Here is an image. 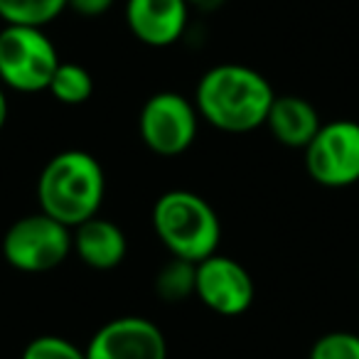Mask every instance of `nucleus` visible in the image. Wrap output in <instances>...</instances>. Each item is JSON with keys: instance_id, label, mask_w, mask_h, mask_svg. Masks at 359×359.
Instances as JSON below:
<instances>
[{"instance_id": "f257e3e1", "label": "nucleus", "mask_w": 359, "mask_h": 359, "mask_svg": "<svg viewBox=\"0 0 359 359\" xmlns=\"http://www.w3.org/2000/svg\"><path fill=\"white\" fill-rule=\"evenodd\" d=\"M276 94L269 79L244 65H219L205 72L195 91L200 118L224 133H249L266 126Z\"/></svg>"}, {"instance_id": "f03ea898", "label": "nucleus", "mask_w": 359, "mask_h": 359, "mask_svg": "<svg viewBox=\"0 0 359 359\" xmlns=\"http://www.w3.org/2000/svg\"><path fill=\"white\" fill-rule=\"evenodd\" d=\"M106 195L101 163L86 150H62L47 160L37 180L40 212L60 224L76 229L99 215Z\"/></svg>"}, {"instance_id": "7ed1b4c3", "label": "nucleus", "mask_w": 359, "mask_h": 359, "mask_svg": "<svg viewBox=\"0 0 359 359\" xmlns=\"http://www.w3.org/2000/svg\"><path fill=\"white\" fill-rule=\"evenodd\" d=\"M153 229L175 259L200 264L219 249V217L205 197L190 190H170L158 197Z\"/></svg>"}, {"instance_id": "20e7f679", "label": "nucleus", "mask_w": 359, "mask_h": 359, "mask_svg": "<svg viewBox=\"0 0 359 359\" xmlns=\"http://www.w3.org/2000/svg\"><path fill=\"white\" fill-rule=\"evenodd\" d=\"M60 62L45 27L6 25L0 30V84L8 89L22 94L47 91Z\"/></svg>"}, {"instance_id": "39448f33", "label": "nucleus", "mask_w": 359, "mask_h": 359, "mask_svg": "<svg viewBox=\"0 0 359 359\" xmlns=\"http://www.w3.org/2000/svg\"><path fill=\"white\" fill-rule=\"evenodd\" d=\"M72 254V229L47 217L27 215L11 224L3 236V256L22 273H45L65 264Z\"/></svg>"}, {"instance_id": "423d86ee", "label": "nucleus", "mask_w": 359, "mask_h": 359, "mask_svg": "<svg viewBox=\"0 0 359 359\" xmlns=\"http://www.w3.org/2000/svg\"><path fill=\"white\" fill-rule=\"evenodd\" d=\"M305 170L323 187H349L359 182V123H323L305 148Z\"/></svg>"}, {"instance_id": "0eeeda50", "label": "nucleus", "mask_w": 359, "mask_h": 359, "mask_svg": "<svg viewBox=\"0 0 359 359\" xmlns=\"http://www.w3.org/2000/svg\"><path fill=\"white\" fill-rule=\"evenodd\" d=\"M200 114L192 101L175 91H158L143 104L138 116V130L143 143L153 153L172 158L185 153L197 135Z\"/></svg>"}, {"instance_id": "6e6552de", "label": "nucleus", "mask_w": 359, "mask_h": 359, "mask_svg": "<svg viewBox=\"0 0 359 359\" xmlns=\"http://www.w3.org/2000/svg\"><path fill=\"white\" fill-rule=\"evenodd\" d=\"M84 354L86 359H168V342L153 320L126 315L101 325Z\"/></svg>"}, {"instance_id": "1a4fd4ad", "label": "nucleus", "mask_w": 359, "mask_h": 359, "mask_svg": "<svg viewBox=\"0 0 359 359\" xmlns=\"http://www.w3.org/2000/svg\"><path fill=\"white\" fill-rule=\"evenodd\" d=\"M195 295L210 310L234 318V315H241L251 308L256 285L249 271L239 261L222 254H212L210 259L197 264Z\"/></svg>"}, {"instance_id": "9d476101", "label": "nucleus", "mask_w": 359, "mask_h": 359, "mask_svg": "<svg viewBox=\"0 0 359 359\" xmlns=\"http://www.w3.org/2000/svg\"><path fill=\"white\" fill-rule=\"evenodd\" d=\"M187 0H126V22L148 47H170L185 35Z\"/></svg>"}, {"instance_id": "9b49d317", "label": "nucleus", "mask_w": 359, "mask_h": 359, "mask_svg": "<svg viewBox=\"0 0 359 359\" xmlns=\"http://www.w3.org/2000/svg\"><path fill=\"white\" fill-rule=\"evenodd\" d=\"M72 251H76V256L91 269L111 271L123 264L128 254V239L118 224L96 215L74 229Z\"/></svg>"}, {"instance_id": "f8f14e48", "label": "nucleus", "mask_w": 359, "mask_h": 359, "mask_svg": "<svg viewBox=\"0 0 359 359\" xmlns=\"http://www.w3.org/2000/svg\"><path fill=\"white\" fill-rule=\"evenodd\" d=\"M266 126H269L271 135L280 145L305 150L310 140L315 138V133L320 130L323 121H320L318 109L308 99L285 94L273 99L269 116H266Z\"/></svg>"}, {"instance_id": "ddd939ff", "label": "nucleus", "mask_w": 359, "mask_h": 359, "mask_svg": "<svg viewBox=\"0 0 359 359\" xmlns=\"http://www.w3.org/2000/svg\"><path fill=\"white\" fill-rule=\"evenodd\" d=\"M67 11V0H0V20L6 25L45 27Z\"/></svg>"}, {"instance_id": "4468645a", "label": "nucleus", "mask_w": 359, "mask_h": 359, "mask_svg": "<svg viewBox=\"0 0 359 359\" xmlns=\"http://www.w3.org/2000/svg\"><path fill=\"white\" fill-rule=\"evenodd\" d=\"M52 96L65 106H81L94 94V79L81 65L74 62H60L47 86Z\"/></svg>"}, {"instance_id": "2eb2a0df", "label": "nucleus", "mask_w": 359, "mask_h": 359, "mask_svg": "<svg viewBox=\"0 0 359 359\" xmlns=\"http://www.w3.org/2000/svg\"><path fill=\"white\" fill-rule=\"evenodd\" d=\"M195 276L197 264L185 259H170L155 276V293L165 303H180L195 295Z\"/></svg>"}, {"instance_id": "dca6fc26", "label": "nucleus", "mask_w": 359, "mask_h": 359, "mask_svg": "<svg viewBox=\"0 0 359 359\" xmlns=\"http://www.w3.org/2000/svg\"><path fill=\"white\" fill-rule=\"evenodd\" d=\"M20 359H86V354L84 349L76 347L67 337L42 334V337H35L27 342Z\"/></svg>"}, {"instance_id": "f3484780", "label": "nucleus", "mask_w": 359, "mask_h": 359, "mask_svg": "<svg viewBox=\"0 0 359 359\" xmlns=\"http://www.w3.org/2000/svg\"><path fill=\"white\" fill-rule=\"evenodd\" d=\"M308 359H359V334L327 332L318 337Z\"/></svg>"}, {"instance_id": "a211bd4d", "label": "nucleus", "mask_w": 359, "mask_h": 359, "mask_svg": "<svg viewBox=\"0 0 359 359\" xmlns=\"http://www.w3.org/2000/svg\"><path fill=\"white\" fill-rule=\"evenodd\" d=\"M116 0H67V8H72L74 13L86 18H96V15H104L114 8Z\"/></svg>"}, {"instance_id": "6ab92c4d", "label": "nucleus", "mask_w": 359, "mask_h": 359, "mask_svg": "<svg viewBox=\"0 0 359 359\" xmlns=\"http://www.w3.org/2000/svg\"><path fill=\"white\" fill-rule=\"evenodd\" d=\"M224 3L226 0H187V6L200 13H215V11H219Z\"/></svg>"}, {"instance_id": "aec40b11", "label": "nucleus", "mask_w": 359, "mask_h": 359, "mask_svg": "<svg viewBox=\"0 0 359 359\" xmlns=\"http://www.w3.org/2000/svg\"><path fill=\"white\" fill-rule=\"evenodd\" d=\"M6 121H8V96L3 84H0V130L6 128Z\"/></svg>"}]
</instances>
